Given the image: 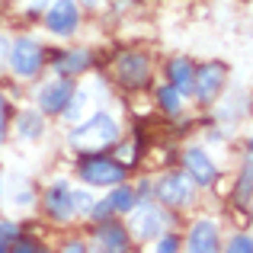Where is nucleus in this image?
Returning <instances> with one entry per match:
<instances>
[{
  "label": "nucleus",
  "instance_id": "nucleus-28",
  "mask_svg": "<svg viewBox=\"0 0 253 253\" xmlns=\"http://www.w3.org/2000/svg\"><path fill=\"white\" fill-rule=\"evenodd\" d=\"M13 250H19V253H32V250H36V244H29V241H19V244H13Z\"/></svg>",
  "mask_w": 253,
  "mask_h": 253
},
{
  "label": "nucleus",
  "instance_id": "nucleus-16",
  "mask_svg": "<svg viewBox=\"0 0 253 253\" xmlns=\"http://www.w3.org/2000/svg\"><path fill=\"white\" fill-rule=\"evenodd\" d=\"M16 128H19V135H23V138H29V141H32V138L42 135V119L32 116V112H26V116H19V125H16Z\"/></svg>",
  "mask_w": 253,
  "mask_h": 253
},
{
  "label": "nucleus",
  "instance_id": "nucleus-9",
  "mask_svg": "<svg viewBox=\"0 0 253 253\" xmlns=\"http://www.w3.org/2000/svg\"><path fill=\"white\" fill-rule=\"evenodd\" d=\"M157 196H161V202H167V205H186L192 199L189 176H167V179H161Z\"/></svg>",
  "mask_w": 253,
  "mask_h": 253
},
{
  "label": "nucleus",
  "instance_id": "nucleus-26",
  "mask_svg": "<svg viewBox=\"0 0 253 253\" xmlns=\"http://www.w3.org/2000/svg\"><path fill=\"white\" fill-rule=\"evenodd\" d=\"M176 247H179V241H176V237H164V241L157 244V250H164V253H167V250H176Z\"/></svg>",
  "mask_w": 253,
  "mask_h": 253
},
{
  "label": "nucleus",
  "instance_id": "nucleus-10",
  "mask_svg": "<svg viewBox=\"0 0 253 253\" xmlns=\"http://www.w3.org/2000/svg\"><path fill=\"white\" fill-rule=\"evenodd\" d=\"M45 209H48V215L55 218V221H68L71 215H74V205H71V189L64 183L51 186L48 196H45Z\"/></svg>",
  "mask_w": 253,
  "mask_h": 253
},
{
  "label": "nucleus",
  "instance_id": "nucleus-11",
  "mask_svg": "<svg viewBox=\"0 0 253 253\" xmlns=\"http://www.w3.org/2000/svg\"><path fill=\"white\" fill-rule=\"evenodd\" d=\"M71 93H74V86H71L68 81H61V84H48L42 93H39V109H42V112H61L64 106H68Z\"/></svg>",
  "mask_w": 253,
  "mask_h": 253
},
{
  "label": "nucleus",
  "instance_id": "nucleus-5",
  "mask_svg": "<svg viewBox=\"0 0 253 253\" xmlns=\"http://www.w3.org/2000/svg\"><path fill=\"white\" fill-rule=\"evenodd\" d=\"M131 209H135V205H131ZM161 228H164L161 209H154V205H148V202L138 205L135 215H131V234L141 237V241H151V237L161 234Z\"/></svg>",
  "mask_w": 253,
  "mask_h": 253
},
{
  "label": "nucleus",
  "instance_id": "nucleus-19",
  "mask_svg": "<svg viewBox=\"0 0 253 253\" xmlns=\"http://www.w3.org/2000/svg\"><path fill=\"white\" fill-rule=\"evenodd\" d=\"M237 205L244 211H250V167H244V176L237 183Z\"/></svg>",
  "mask_w": 253,
  "mask_h": 253
},
{
  "label": "nucleus",
  "instance_id": "nucleus-7",
  "mask_svg": "<svg viewBox=\"0 0 253 253\" xmlns=\"http://www.w3.org/2000/svg\"><path fill=\"white\" fill-rule=\"evenodd\" d=\"M45 23H48V29H51V32H58V36H71V32L77 29V23H81L77 3H74V0H58V3L48 10Z\"/></svg>",
  "mask_w": 253,
  "mask_h": 253
},
{
  "label": "nucleus",
  "instance_id": "nucleus-18",
  "mask_svg": "<svg viewBox=\"0 0 253 253\" xmlns=\"http://www.w3.org/2000/svg\"><path fill=\"white\" fill-rule=\"evenodd\" d=\"M109 205H112L116 211H131V205H135V192L125 189V186H119V189L109 196Z\"/></svg>",
  "mask_w": 253,
  "mask_h": 253
},
{
  "label": "nucleus",
  "instance_id": "nucleus-30",
  "mask_svg": "<svg viewBox=\"0 0 253 253\" xmlns=\"http://www.w3.org/2000/svg\"><path fill=\"white\" fill-rule=\"evenodd\" d=\"M86 3H96V0H86Z\"/></svg>",
  "mask_w": 253,
  "mask_h": 253
},
{
  "label": "nucleus",
  "instance_id": "nucleus-8",
  "mask_svg": "<svg viewBox=\"0 0 253 253\" xmlns=\"http://www.w3.org/2000/svg\"><path fill=\"white\" fill-rule=\"evenodd\" d=\"M186 173H189V179L192 183H199V186H211L215 183V164L209 161V154L205 151H199V148H192V151H186Z\"/></svg>",
  "mask_w": 253,
  "mask_h": 253
},
{
  "label": "nucleus",
  "instance_id": "nucleus-4",
  "mask_svg": "<svg viewBox=\"0 0 253 253\" xmlns=\"http://www.w3.org/2000/svg\"><path fill=\"white\" fill-rule=\"evenodd\" d=\"M116 74H119V81H122L125 86L148 84V74H151L148 58L135 55V51H125V55H119V61H116Z\"/></svg>",
  "mask_w": 253,
  "mask_h": 253
},
{
  "label": "nucleus",
  "instance_id": "nucleus-6",
  "mask_svg": "<svg viewBox=\"0 0 253 253\" xmlns=\"http://www.w3.org/2000/svg\"><path fill=\"white\" fill-rule=\"evenodd\" d=\"M221 84H224V64H202V68L192 74V90H196V96L202 99V103L215 99V93L221 90Z\"/></svg>",
  "mask_w": 253,
  "mask_h": 253
},
{
  "label": "nucleus",
  "instance_id": "nucleus-20",
  "mask_svg": "<svg viewBox=\"0 0 253 253\" xmlns=\"http://www.w3.org/2000/svg\"><path fill=\"white\" fill-rule=\"evenodd\" d=\"M74 96V93H71ZM84 103H86V93H77L74 99H68V106H64V119H81V112H84Z\"/></svg>",
  "mask_w": 253,
  "mask_h": 253
},
{
  "label": "nucleus",
  "instance_id": "nucleus-1",
  "mask_svg": "<svg viewBox=\"0 0 253 253\" xmlns=\"http://www.w3.org/2000/svg\"><path fill=\"white\" fill-rule=\"evenodd\" d=\"M71 144L77 151H86V154H103L106 148L119 144V125L112 116L106 112H96L90 122H84L81 128L71 131Z\"/></svg>",
  "mask_w": 253,
  "mask_h": 253
},
{
  "label": "nucleus",
  "instance_id": "nucleus-21",
  "mask_svg": "<svg viewBox=\"0 0 253 253\" xmlns=\"http://www.w3.org/2000/svg\"><path fill=\"white\" fill-rule=\"evenodd\" d=\"M71 205H74L77 211H90L93 209V196L90 192H71Z\"/></svg>",
  "mask_w": 253,
  "mask_h": 253
},
{
  "label": "nucleus",
  "instance_id": "nucleus-24",
  "mask_svg": "<svg viewBox=\"0 0 253 253\" xmlns=\"http://www.w3.org/2000/svg\"><path fill=\"white\" fill-rule=\"evenodd\" d=\"M3 135H6V99L0 96V141H3Z\"/></svg>",
  "mask_w": 253,
  "mask_h": 253
},
{
  "label": "nucleus",
  "instance_id": "nucleus-15",
  "mask_svg": "<svg viewBox=\"0 0 253 253\" xmlns=\"http://www.w3.org/2000/svg\"><path fill=\"white\" fill-rule=\"evenodd\" d=\"M99 244H103V250H125L128 247V234L119 224H103L99 228Z\"/></svg>",
  "mask_w": 253,
  "mask_h": 253
},
{
  "label": "nucleus",
  "instance_id": "nucleus-29",
  "mask_svg": "<svg viewBox=\"0 0 253 253\" xmlns=\"http://www.w3.org/2000/svg\"><path fill=\"white\" fill-rule=\"evenodd\" d=\"M3 250H6V244H3V241H0V253H3Z\"/></svg>",
  "mask_w": 253,
  "mask_h": 253
},
{
  "label": "nucleus",
  "instance_id": "nucleus-2",
  "mask_svg": "<svg viewBox=\"0 0 253 253\" xmlns=\"http://www.w3.org/2000/svg\"><path fill=\"white\" fill-rule=\"evenodd\" d=\"M125 173H128L125 164L109 161V157H90V161L81 164V176L90 186H116L125 179Z\"/></svg>",
  "mask_w": 253,
  "mask_h": 253
},
{
  "label": "nucleus",
  "instance_id": "nucleus-25",
  "mask_svg": "<svg viewBox=\"0 0 253 253\" xmlns=\"http://www.w3.org/2000/svg\"><path fill=\"white\" fill-rule=\"evenodd\" d=\"M109 211H112V205H109V202H103V205H96V209H93V218L106 221V215H109Z\"/></svg>",
  "mask_w": 253,
  "mask_h": 253
},
{
  "label": "nucleus",
  "instance_id": "nucleus-17",
  "mask_svg": "<svg viewBox=\"0 0 253 253\" xmlns=\"http://www.w3.org/2000/svg\"><path fill=\"white\" fill-rule=\"evenodd\" d=\"M157 99H161V106L170 112V116H176V112H179V90L173 84L170 86H161V90H157Z\"/></svg>",
  "mask_w": 253,
  "mask_h": 253
},
{
  "label": "nucleus",
  "instance_id": "nucleus-23",
  "mask_svg": "<svg viewBox=\"0 0 253 253\" xmlns=\"http://www.w3.org/2000/svg\"><path fill=\"white\" fill-rule=\"evenodd\" d=\"M19 228L16 224H0V241H10V237H16Z\"/></svg>",
  "mask_w": 253,
  "mask_h": 253
},
{
  "label": "nucleus",
  "instance_id": "nucleus-3",
  "mask_svg": "<svg viewBox=\"0 0 253 253\" xmlns=\"http://www.w3.org/2000/svg\"><path fill=\"white\" fill-rule=\"evenodd\" d=\"M6 64H10L13 74H19V77H36L39 68H42V48H39L32 39H19L16 45H10Z\"/></svg>",
  "mask_w": 253,
  "mask_h": 253
},
{
  "label": "nucleus",
  "instance_id": "nucleus-14",
  "mask_svg": "<svg viewBox=\"0 0 253 253\" xmlns=\"http://www.w3.org/2000/svg\"><path fill=\"white\" fill-rule=\"evenodd\" d=\"M86 64H90V51H68V55L58 58V71L64 77L81 74V71H86Z\"/></svg>",
  "mask_w": 253,
  "mask_h": 253
},
{
  "label": "nucleus",
  "instance_id": "nucleus-13",
  "mask_svg": "<svg viewBox=\"0 0 253 253\" xmlns=\"http://www.w3.org/2000/svg\"><path fill=\"white\" fill-rule=\"evenodd\" d=\"M170 81L179 93H192V64L186 58H176L170 64Z\"/></svg>",
  "mask_w": 253,
  "mask_h": 253
},
{
  "label": "nucleus",
  "instance_id": "nucleus-27",
  "mask_svg": "<svg viewBox=\"0 0 253 253\" xmlns=\"http://www.w3.org/2000/svg\"><path fill=\"white\" fill-rule=\"evenodd\" d=\"M6 58H10V42H6V39L0 36V68L6 64Z\"/></svg>",
  "mask_w": 253,
  "mask_h": 253
},
{
  "label": "nucleus",
  "instance_id": "nucleus-22",
  "mask_svg": "<svg viewBox=\"0 0 253 253\" xmlns=\"http://www.w3.org/2000/svg\"><path fill=\"white\" fill-rule=\"evenodd\" d=\"M228 250H234V253H250V237H234V241H231V247Z\"/></svg>",
  "mask_w": 253,
  "mask_h": 253
},
{
  "label": "nucleus",
  "instance_id": "nucleus-12",
  "mask_svg": "<svg viewBox=\"0 0 253 253\" xmlns=\"http://www.w3.org/2000/svg\"><path fill=\"white\" fill-rule=\"evenodd\" d=\"M189 250L192 253H211L218 250V228L211 221H199L189 231Z\"/></svg>",
  "mask_w": 253,
  "mask_h": 253
}]
</instances>
